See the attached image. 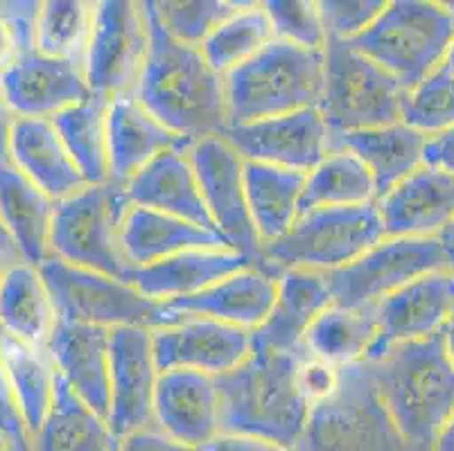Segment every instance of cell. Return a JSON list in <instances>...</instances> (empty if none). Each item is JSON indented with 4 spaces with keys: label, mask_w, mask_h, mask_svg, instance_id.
Returning <instances> with one entry per match:
<instances>
[{
    "label": "cell",
    "mask_w": 454,
    "mask_h": 451,
    "mask_svg": "<svg viewBox=\"0 0 454 451\" xmlns=\"http://www.w3.org/2000/svg\"><path fill=\"white\" fill-rule=\"evenodd\" d=\"M143 10L150 25V52L134 97L188 143L224 136L229 129L224 77L200 48L165 32L154 3H143Z\"/></svg>",
    "instance_id": "1"
},
{
    "label": "cell",
    "mask_w": 454,
    "mask_h": 451,
    "mask_svg": "<svg viewBox=\"0 0 454 451\" xmlns=\"http://www.w3.org/2000/svg\"><path fill=\"white\" fill-rule=\"evenodd\" d=\"M364 366L404 440L432 451L454 416V363L443 334L387 346Z\"/></svg>",
    "instance_id": "2"
},
{
    "label": "cell",
    "mask_w": 454,
    "mask_h": 451,
    "mask_svg": "<svg viewBox=\"0 0 454 451\" xmlns=\"http://www.w3.org/2000/svg\"><path fill=\"white\" fill-rule=\"evenodd\" d=\"M301 359L254 347L245 363L215 377L222 433L262 438L296 449L312 408L296 386Z\"/></svg>",
    "instance_id": "3"
},
{
    "label": "cell",
    "mask_w": 454,
    "mask_h": 451,
    "mask_svg": "<svg viewBox=\"0 0 454 451\" xmlns=\"http://www.w3.org/2000/svg\"><path fill=\"white\" fill-rule=\"evenodd\" d=\"M324 82V50L274 39L254 59L224 74L229 127L319 109Z\"/></svg>",
    "instance_id": "4"
},
{
    "label": "cell",
    "mask_w": 454,
    "mask_h": 451,
    "mask_svg": "<svg viewBox=\"0 0 454 451\" xmlns=\"http://www.w3.org/2000/svg\"><path fill=\"white\" fill-rule=\"evenodd\" d=\"M452 39L454 12L450 5L394 0L350 45L382 66L410 93L443 66Z\"/></svg>",
    "instance_id": "5"
},
{
    "label": "cell",
    "mask_w": 454,
    "mask_h": 451,
    "mask_svg": "<svg viewBox=\"0 0 454 451\" xmlns=\"http://www.w3.org/2000/svg\"><path fill=\"white\" fill-rule=\"evenodd\" d=\"M385 237L378 204L309 210L283 237L260 246L255 267L274 278L287 268L333 273L348 267Z\"/></svg>",
    "instance_id": "6"
},
{
    "label": "cell",
    "mask_w": 454,
    "mask_h": 451,
    "mask_svg": "<svg viewBox=\"0 0 454 451\" xmlns=\"http://www.w3.org/2000/svg\"><path fill=\"white\" fill-rule=\"evenodd\" d=\"M299 451H419L404 440L364 362L341 368L340 388L309 408Z\"/></svg>",
    "instance_id": "7"
},
{
    "label": "cell",
    "mask_w": 454,
    "mask_h": 451,
    "mask_svg": "<svg viewBox=\"0 0 454 451\" xmlns=\"http://www.w3.org/2000/svg\"><path fill=\"white\" fill-rule=\"evenodd\" d=\"M324 59L319 111L333 138L403 122L407 90L382 66L341 39H328Z\"/></svg>",
    "instance_id": "8"
},
{
    "label": "cell",
    "mask_w": 454,
    "mask_h": 451,
    "mask_svg": "<svg viewBox=\"0 0 454 451\" xmlns=\"http://www.w3.org/2000/svg\"><path fill=\"white\" fill-rule=\"evenodd\" d=\"M129 208L125 188L114 183L86 185L57 201L52 255L129 283L134 267L127 262L121 246L122 219Z\"/></svg>",
    "instance_id": "9"
},
{
    "label": "cell",
    "mask_w": 454,
    "mask_h": 451,
    "mask_svg": "<svg viewBox=\"0 0 454 451\" xmlns=\"http://www.w3.org/2000/svg\"><path fill=\"white\" fill-rule=\"evenodd\" d=\"M59 321L95 328H147L165 325L163 305L140 293L131 283L100 271L48 258L39 267Z\"/></svg>",
    "instance_id": "10"
},
{
    "label": "cell",
    "mask_w": 454,
    "mask_h": 451,
    "mask_svg": "<svg viewBox=\"0 0 454 451\" xmlns=\"http://www.w3.org/2000/svg\"><path fill=\"white\" fill-rule=\"evenodd\" d=\"M450 268L441 237H385L364 255L328 276L334 305L375 307L404 284Z\"/></svg>",
    "instance_id": "11"
},
{
    "label": "cell",
    "mask_w": 454,
    "mask_h": 451,
    "mask_svg": "<svg viewBox=\"0 0 454 451\" xmlns=\"http://www.w3.org/2000/svg\"><path fill=\"white\" fill-rule=\"evenodd\" d=\"M150 52V25L143 3L105 0L95 7L93 35L84 59L90 95L106 102L134 95Z\"/></svg>",
    "instance_id": "12"
},
{
    "label": "cell",
    "mask_w": 454,
    "mask_h": 451,
    "mask_svg": "<svg viewBox=\"0 0 454 451\" xmlns=\"http://www.w3.org/2000/svg\"><path fill=\"white\" fill-rule=\"evenodd\" d=\"M188 159L200 181L201 197L215 230L229 248L255 262L262 244L255 233L247 201L245 159L222 136L190 144Z\"/></svg>",
    "instance_id": "13"
},
{
    "label": "cell",
    "mask_w": 454,
    "mask_h": 451,
    "mask_svg": "<svg viewBox=\"0 0 454 451\" xmlns=\"http://www.w3.org/2000/svg\"><path fill=\"white\" fill-rule=\"evenodd\" d=\"M222 138L245 160L309 174L333 149V134L319 109L229 127Z\"/></svg>",
    "instance_id": "14"
},
{
    "label": "cell",
    "mask_w": 454,
    "mask_h": 451,
    "mask_svg": "<svg viewBox=\"0 0 454 451\" xmlns=\"http://www.w3.org/2000/svg\"><path fill=\"white\" fill-rule=\"evenodd\" d=\"M159 366L152 346V330H111L109 424L118 438L154 424V395Z\"/></svg>",
    "instance_id": "15"
},
{
    "label": "cell",
    "mask_w": 454,
    "mask_h": 451,
    "mask_svg": "<svg viewBox=\"0 0 454 451\" xmlns=\"http://www.w3.org/2000/svg\"><path fill=\"white\" fill-rule=\"evenodd\" d=\"M154 359L160 372L192 370L222 377L254 353L249 330L210 318H185L152 330Z\"/></svg>",
    "instance_id": "16"
},
{
    "label": "cell",
    "mask_w": 454,
    "mask_h": 451,
    "mask_svg": "<svg viewBox=\"0 0 454 451\" xmlns=\"http://www.w3.org/2000/svg\"><path fill=\"white\" fill-rule=\"evenodd\" d=\"M0 95L14 118L52 120L90 97L84 66L30 50L3 77Z\"/></svg>",
    "instance_id": "17"
},
{
    "label": "cell",
    "mask_w": 454,
    "mask_h": 451,
    "mask_svg": "<svg viewBox=\"0 0 454 451\" xmlns=\"http://www.w3.org/2000/svg\"><path fill=\"white\" fill-rule=\"evenodd\" d=\"M278 278L260 267L242 268L208 289L185 298H175L163 305L165 325L185 318H210L242 330H258L276 303ZM163 325V328H165Z\"/></svg>",
    "instance_id": "18"
},
{
    "label": "cell",
    "mask_w": 454,
    "mask_h": 451,
    "mask_svg": "<svg viewBox=\"0 0 454 451\" xmlns=\"http://www.w3.org/2000/svg\"><path fill=\"white\" fill-rule=\"evenodd\" d=\"M373 312L378 321V341L371 354L394 343L434 337L443 332L454 312V273L445 268L404 284L380 300Z\"/></svg>",
    "instance_id": "19"
},
{
    "label": "cell",
    "mask_w": 454,
    "mask_h": 451,
    "mask_svg": "<svg viewBox=\"0 0 454 451\" xmlns=\"http://www.w3.org/2000/svg\"><path fill=\"white\" fill-rule=\"evenodd\" d=\"M334 305L328 276L308 268L278 273V292L270 316L251 332L254 347L305 357V334L312 323Z\"/></svg>",
    "instance_id": "20"
},
{
    "label": "cell",
    "mask_w": 454,
    "mask_h": 451,
    "mask_svg": "<svg viewBox=\"0 0 454 451\" xmlns=\"http://www.w3.org/2000/svg\"><path fill=\"white\" fill-rule=\"evenodd\" d=\"M375 204L387 237H439L454 222V176L420 165Z\"/></svg>",
    "instance_id": "21"
},
{
    "label": "cell",
    "mask_w": 454,
    "mask_h": 451,
    "mask_svg": "<svg viewBox=\"0 0 454 451\" xmlns=\"http://www.w3.org/2000/svg\"><path fill=\"white\" fill-rule=\"evenodd\" d=\"M154 424L168 436L204 447L222 433L217 379L192 370H165L154 395Z\"/></svg>",
    "instance_id": "22"
},
{
    "label": "cell",
    "mask_w": 454,
    "mask_h": 451,
    "mask_svg": "<svg viewBox=\"0 0 454 451\" xmlns=\"http://www.w3.org/2000/svg\"><path fill=\"white\" fill-rule=\"evenodd\" d=\"M188 140L172 134L134 95L109 102L106 111V147H109V183L125 188L140 169L170 149H190Z\"/></svg>",
    "instance_id": "23"
},
{
    "label": "cell",
    "mask_w": 454,
    "mask_h": 451,
    "mask_svg": "<svg viewBox=\"0 0 454 451\" xmlns=\"http://www.w3.org/2000/svg\"><path fill=\"white\" fill-rule=\"evenodd\" d=\"M45 350L66 384L109 422L111 330L59 321Z\"/></svg>",
    "instance_id": "24"
},
{
    "label": "cell",
    "mask_w": 454,
    "mask_h": 451,
    "mask_svg": "<svg viewBox=\"0 0 454 451\" xmlns=\"http://www.w3.org/2000/svg\"><path fill=\"white\" fill-rule=\"evenodd\" d=\"M7 163L55 204L89 185L51 120L14 118L7 138Z\"/></svg>",
    "instance_id": "25"
},
{
    "label": "cell",
    "mask_w": 454,
    "mask_h": 451,
    "mask_svg": "<svg viewBox=\"0 0 454 451\" xmlns=\"http://www.w3.org/2000/svg\"><path fill=\"white\" fill-rule=\"evenodd\" d=\"M125 192L131 206L172 214L217 233L206 210L195 169L184 149H170L152 160L125 185Z\"/></svg>",
    "instance_id": "26"
},
{
    "label": "cell",
    "mask_w": 454,
    "mask_h": 451,
    "mask_svg": "<svg viewBox=\"0 0 454 451\" xmlns=\"http://www.w3.org/2000/svg\"><path fill=\"white\" fill-rule=\"evenodd\" d=\"M251 264H255L254 260L233 248H200L160 260L150 267L134 268L129 283L156 303H168L175 298L204 292L210 284L220 283Z\"/></svg>",
    "instance_id": "27"
},
{
    "label": "cell",
    "mask_w": 454,
    "mask_h": 451,
    "mask_svg": "<svg viewBox=\"0 0 454 451\" xmlns=\"http://www.w3.org/2000/svg\"><path fill=\"white\" fill-rule=\"evenodd\" d=\"M57 204L12 163H0V219L10 233L20 262L39 268L52 258V223Z\"/></svg>",
    "instance_id": "28"
},
{
    "label": "cell",
    "mask_w": 454,
    "mask_h": 451,
    "mask_svg": "<svg viewBox=\"0 0 454 451\" xmlns=\"http://www.w3.org/2000/svg\"><path fill=\"white\" fill-rule=\"evenodd\" d=\"M121 246L127 262L134 268H140L175 258L185 251L229 248V244L217 233L201 229L197 223L131 206L122 219Z\"/></svg>",
    "instance_id": "29"
},
{
    "label": "cell",
    "mask_w": 454,
    "mask_h": 451,
    "mask_svg": "<svg viewBox=\"0 0 454 451\" xmlns=\"http://www.w3.org/2000/svg\"><path fill=\"white\" fill-rule=\"evenodd\" d=\"M57 318L52 298L39 268L14 262L0 280V330L26 346L45 350L55 332Z\"/></svg>",
    "instance_id": "30"
},
{
    "label": "cell",
    "mask_w": 454,
    "mask_h": 451,
    "mask_svg": "<svg viewBox=\"0 0 454 451\" xmlns=\"http://www.w3.org/2000/svg\"><path fill=\"white\" fill-rule=\"evenodd\" d=\"M32 451H121V438L109 422L66 384L57 372L55 400L39 432L30 438Z\"/></svg>",
    "instance_id": "31"
},
{
    "label": "cell",
    "mask_w": 454,
    "mask_h": 451,
    "mask_svg": "<svg viewBox=\"0 0 454 451\" xmlns=\"http://www.w3.org/2000/svg\"><path fill=\"white\" fill-rule=\"evenodd\" d=\"M425 143L427 136L404 122L333 138V147L350 149L364 160L369 172L373 174L378 198L423 165Z\"/></svg>",
    "instance_id": "32"
},
{
    "label": "cell",
    "mask_w": 454,
    "mask_h": 451,
    "mask_svg": "<svg viewBox=\"0 0 454 451\" xmlns=\"http://www.w3.org/2000/svg\"><path fill=\"white\" fill-rule=\"evenodd\" d=\"M308 174L274 165L245 160V185L249 213L260 244L283 237L301 214Z\"/></svg>",
    "instance_id": "33"
},
{
    "label": "cell",
    "mask_w": 454,
    "mask_h": 451,
    "mask_svg": "<svg viewBox=\"0 0 454 451\" xmlns=\"http://www.w3.org/2000/svg\"><path fill=\"white\" fill-rule=\"evenodd\" d=\"M375 201L378 188L364 160L350 149L333 147L305 179L301 214L319 208H355Z\"/></svg>",
    "instance_id": "34"
},
{
    "label": "cell",
    "mask_w": 454,
    "mask_h": 451,
    "mask_svg": "<svg viewBox=\"0 0 454 451\" xmlns=\"http://www.w3.org/2000/svg\"><path fill=\"white\" fill-rule=\"evenodd\" d=\"M378 341L373 307L348 309L330 305L305 334V353L337 368L364 362Z\"/></svg>",
    "instance_id": "35"
},
{
    "label": "cell",
    "mask_w": 454,
    "mask_h": 451,
    "mask_svg": "<svg viewBox=\"0 0 454 451\" xmlns=\"http://www.w3.org/2000/svg\"><path fill=\"white\" fill-rule=\"evenodd\" d=\"M3 347V363H5L7 379L14 393L27 436H35L43 424L45 416L51 413L55 400L57 368L48 350L26 346L10 337H0Z\"/></svg>",
    "instance_id": "36"
},
{
    "label": "cell",
    "mask_w": 454,
    "mask_h": 451,
    "mask_svg": "<svg viewBox=\"0 0 454 451\" xmlns=\"http://www.w3.org/2000/svg\"><path fill=\"white\" fill-rule=\"evenodd\" d=\"M106 111L109 102L90 95L89 99L51 120L70 159L89 185L109 183V147H106Z\"/></svg>",
    "instance_id": "37"
},
{
    "label": "cell",
    "mask_w": 454,
    "mask_h": 451,
    "mask_svg": "<svg viewBox=\"0 0 454 451\" xmlns=\"http://www.w3.org/2000/svg\"><path fill=\"white\" fill-rule=\"evenodd\" d=\"M276 39L265 3H240V7L201 43V55L224 77L254 59Z\"/></svg>",
    "instance_id": "38"
},
{
    "label": "cell",
    "mask_w": 454,
    "mask_h": 451,
    "mask_svg": "<svg viewBox=\"0 0 454 451\" xmlns=\"http://www.w3.org/2000/svg\"><path fill=\"white\" fill-rule=\"evenodd\" d=\"M98 3L82 0H48L36 16L35 48L41 55L68 59L84 66L86 50L93 35Z\"/></svg>",
    "instance_id": "39"
},
{
    "label": "cell",
    "mask_w": 454,
    "mask_h": 451,
    "mask_svg": "<svg viewBox=\"0 0 454 451\" xmlns=\"http://www.w3.org/2000/svg\"><path fill=\"white\" fill-rule=\"evenodd\" d=\"M403 122L423 136H434L454 127V74L445 66L407 93Z\"/></svg>",
    "instance_id": "40"
},
{
    "label": "cell",
    "mask_w": 454,
    "mask_h": 451,
    "mask_svg": "<svg viewBox=\"0 0 454 451\" xmlns=\"http://www.w3.org/2000/svg\"><path fill=\"white\" fill-rule=\"evenodd\" d=\"M156 16L172 39L185 45L201 48L206 39L213 35L240 3L226 0H185V3H154Z\"/></svg>",
    "instance_id": "41"
},
{
    "label": "cell",
    "mask_w": 454,
    "mask_h": 451,
    "mask_svg": "<svg viewBox=\"0 0 454 451\" xmlns=\"http://www.w3.org/2000/svg\"><path fill=\"white\" fill-rule=\"evenodd\" d=\"M265 10L274 25L276 39L305 50H324L328 43V30H325L319 3L271 0V3H265Z\"/></svg>",
    "instance_id": "42"
},
{
    "label": "cell",
    "mask_w": 454,
    "mask_h": 451,
    "mask_svg": "<svg viewBox=\"0 0 454 451\" xmlns=\"http://www.w3.org/2000/svg\"><path fill=\"white\" fill-rule=\"evenodd\" d=\"M39 7L41 3L30 0L0 3V77L26 52L35 50Z\"/></svg>",
    "instance_id": "43"
},
{
    "label": "cell",
    "mask_w": 454,
    "mask_h": 451,
    "mask_svg": "<svg viewBox=\"0 0 454 451\" xmlns=\"http://www.w3.org/2000/svg\"><path fill=\"white\" fill-rule=\"evenodd\" d=\"M328 39L353 41L375 23L387 3L382 0H328L319 3Z\"/></svg>",
    "instance_id": "44"
},
{
    "label": "cell",
    "mask_w": 454,
    "mask_h": 451,
    "mask_svg": "<svg viewBox=\"0 0 454 451\" xmlns=\"http://www.w3.org/2000/svg\"><path fill=\"white\" fill-rule=\"evenodd\" d=\"M340 382L341 368L309 357V354H305L299 362V368H296V386H299L301 395L308 400L309 407L328 400L340 388Z\"/></svg>",
    "instance_id": "45"
},
{
    "label": "cell",
    "mask_w": 454,
    "mask_h": 451,
    "mask_svg": "<svg viewBox=\"0 0 454 451\" xmlns=\"http://www.w3.org/2000/svg\"><path fill=\"white\" fill-rule=\"evenodd\" d=\"M0 433L10 442H30L23 417H20L19 407H16L10 379H7L5 363H3V347H0Z\"/></svg>",
    "instance_id": "46"
},
{
    "label": "cell",
    "mask_w": 454,
    "mask_h": 451,
    "mask_svg": "<svg viewBox=\"0 0 454 451\" xmlns=\"http://www.w3.org/2000/svg\"><path fill=\"white\" fill-rule=\"evenodd\" d=\"M121 451H201V447L176 440V438L168 436L163 429L152 424V427L138 429V432L121 438Z\"/></svg>",
    "instance_id": "47"
},
{
    "label": "cell",
    "mask_w": 454,
    "mask_h": 451,
    "mask_svg": "<svg viewBox=\"0 0 454 451\" xmlns=\"http://www.w3.org/2000/svg\"><path fill=\"white\" fill-rule=\"evenodd\" d=\"M423 165L454 176V127L452 129L441 131V134L427 136Z\"/></svg>",
    "instance_id": "48"
},
{
    "label": "cell",
    "mask_w": 454,
    "mask_h": 451,
    "mask_svg": "<svg viewBox=\"0 0 454 451\" xmlns=\"http://www.w3.org/2000/svg\"><path fill=\"white\" fill-rule=\"evenodd\" d=\"M201 451H299L294 447L280 445V442L262 440V438L235 436V433H220L217 438L201 447Z\"/></svg>",
    "instance_id": "49"
},
{
    "label": "cell",
    "mask_w": 454,
    "mask_h": 451,
    "mask_svg": "<svg viewBox=\"0 0 454 451\" xmlns=\"http://www.w3.org/2000/svg\"><path fill=\"white\" fill-rule=\"evenodd\" d=\"M12 122H14V115L10 113V109L3 102V95H0V163L7 160V138H10Z\"/></svg>",
    "instance_id": "50"
},
{
    "label": "cell",
    "mask_w": 454,
    "mask_h": 451,
    "mask_svg": "<svg viewBox=\"0 0 454 451\" xmlns=\"http://www.w3.org/2000/svg\"><path fill=\"white\" fill-rule=\"evenodd\" d=\"M432 451H454V416L450 417L448 424L441 429V433L436 436L434 447Z\"/></svg>",
    "instance_id": "51"
},
{
    "label": "cell",
    "mask_w": 454,
    "mask_h": 451,
    "mask_svg": "<svg viewBox=\"0 0 454 451\" xmlns=\"http://www.w3.org/2000/svg\"><path fill=\"white\" fill-rule=\"evenodd\" d=\"M0 251H3L5 255H10L12 260H16V262H20L19 251H16V246H14V242H12L10 233H7L5 226H3V219H0Z\"/></svg>",
    "instance_id": "52"
},
{
    "label": "cell",
    "mask_w": 454,
    "mask_h": 451,
    "mask_svg": "<svg viewBox=\"0 0 454 451\" xmlns=\"http://www.w3.org/2000/svg\"><path fill=\"white\" fill-rule=\"evenodd\" d=\"M441 242L445 246V253H448V262H450V271L454 273V222L450 223L448 229L439 235Z\"/></svg>",
    "instance_id": "53"
},
{
    "label": "cell",
    "mask_w": 454,
    "mask_h": 451,
    "mask_svg": "<svg viewBox=\"0 0 454 451\" xmlns=\"http://www.w3.org/2000/svg\"><path fill=\"white\" fill-rule=\"evenodd\" d=\"M443 341H445V347H448V354H450V359H452V363H454V312H452V316L448 318V323H445V328H443Z\"/></svg>",
    "instance_id": "54"
},
{
    "label": "cell",
    "mask_w": 454,
    "mask_h": 451,
    "mask_svg": "<svg viewBox=\"0 0 454 451\" xmlns=\"http://www.w3.org/2000/svg\"><path fill=\"white\" fill-rule=\"evenodd\" d=\"M14 262H16V260H12L10 255H5V253H3V251H0V280H3V276H5V271H7V268H10Z\"/></svg>",
    "instance_id": "55"
},
{
    "label": "cell",
    "mask_w": 454,
    "mask_h": 451,
    "mask_svg": "<svg viewBox=\"0 0 454 451\" xmlns=\"http://www.w3.org/2000/svg\"><path fill=\"white\" fill-rule=\"evenodd\" d=\"M443 66H445V68L450 70V73L454 74V39H452V43H450V48H448V55H445V61H443Z\"/></svg>",
    "instance_id": "56"
},
{
    "label": "cell",
    "mask_w": 454,
    "mask_h": 451,
    "mask_svg": "<svg viewBox=\"0 0 454 451\" xmlns=\"http://www.w3.org/2000/svg\"><path fill=\"white\" fill-rule=\"evenodd\" d=\"M3 451H32L30 442H10Z\"/></svg>",
    "instance_id": "57"
},
{
    "label": "cell",
    "mask_w": 454,
    "mask_h": 451,
    "mask_svg": "<svg viewBox=\"0 0 454 451\" xmlns=\"http://www.w3.org/2000/svg\"><path fill=\"white\" fill-rule=\"evenodd\" d=\"M7 445H10V440H7V438H5V436H3V433H0V451L5 449V447H7Z\"/></svg>",
    "instance_id": "58"
},
{
    "label": "cell",
    "mask_w": 454,
    "mask_h": 451,
    "mask_svg": "<svg viewBox=\"0 0 454 451\" xmlns=\"http://www.w3.org/2000/svg\"><path fill=\"white\" fill-rule=\"evenodd\" d=\"M0 337H3V330H0Z\"/></svg>",
    "instance_id": "59"
}]
</instances>
